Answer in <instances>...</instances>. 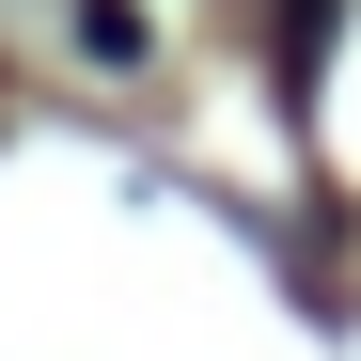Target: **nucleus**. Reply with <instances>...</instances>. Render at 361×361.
I'll use <instances>...</instances> for the list:
<instances>
[{
    "instance_id": "f257e3e1",
    "label": "nucleus",
    "mask_w": 361,
    "mask_h": 361,
    "mask_svg": "<svg viewBox=\"0 0 361 361\" xmlns=\"http://www.w3.org/2000/svg\"><path fill=\"white\" fill-rule=\"evenodd\" d=\"M283 16V94H314V47H330V0H267Z\"/></svg>"
}]
</instances>
